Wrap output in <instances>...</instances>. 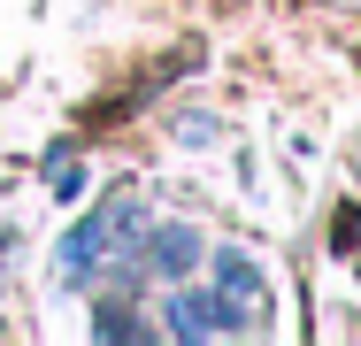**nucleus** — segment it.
<instances>
[{
    "instance_id": "1",
    "label": "nucleus",
    "mask_w": 361,
    "mask_h": 346,
    "mask_svg": "<svg viewBox=\"0 0 361 346\" xmlns=\"http://www.w3.org/2000/svg\"><path fill=\"white\" fill-rule=\"evenodd\" d=\"M123 231H146V208L139 201H108V208H92L85 223H70V239H62V285H92V277L108 270V262H123L131 246H116Z\"/></svg>"
},
{
    "instance_id": "2",
    "label": "nucleus",
    "mask_w": 361,
    "mask_h": 346,
    "mask_svg": "<svg viewBox=\"0 0 361 346\" xmlns=\"http://www.w3.org/2000/svg\"><path fill=\"white\" fill-rule=\"evenodd\" d=\"M216 323L223 331H262L269 323V277H262V262L246 254V246H223L216 254Z\"/></svg>"
},
{
    "instance_id": "3",
    "label": "nucleus",
    "mask_w": 361,
    "mask_h": 346,
    "mask_svg": "<svg viewBox=\"0 0 361 346\" xmlns=\"http://www.w3.org/2000/svg\"><path fill=\"white\" fill-rule=\"evenodd\" d=\"M139 277H192L200 270V231L192 223H161V231H146V254H131Z\"/></svg>"
},
{
    "instance_id": "4",
    "label": "nucleus",
    "mask_w": 361,
    "mask_h": 346,
    "mask_svg": "<svg viewBox=\"0 0 361 346\" xmlns=\"http://www.w3.org/2000/svg\"><path fill=\"white\" fill-rule=\"evenodd\" d=\"M169 339H216V292H169V323H161Z\"/></svg>"
},
{
    "instance_id": "5",
    "label": "nucleus",
    "mask_w": 361,
    "mask_h": 346,
    "mask_svg": "<svg viewBox=\"0 0 361 346\" xmlns=\"http://www.w3.org/2000/svg\"><path fill=\"white\" fill-rule=\"evenodd\" d=\"M92 331H100V339H139L146 323H139V316H123V300H100V316H92Z\"/></svg>"
},
{
    "instance_id": "6",
    "label": "nucleus",
    "mask_w": 361,
    "mask_h": 346,
    "mask_svg": "<svg viewBox=\"0 0 361 346\" xmlns=\"http://www.w3.org/2000/svg\"><path fill=\"white\" fill-rule=\"evenodd\" d=\"M54 193H62V201H77V193H85V169H70V162H54Z\"/></svg>"
}]
</instances>
